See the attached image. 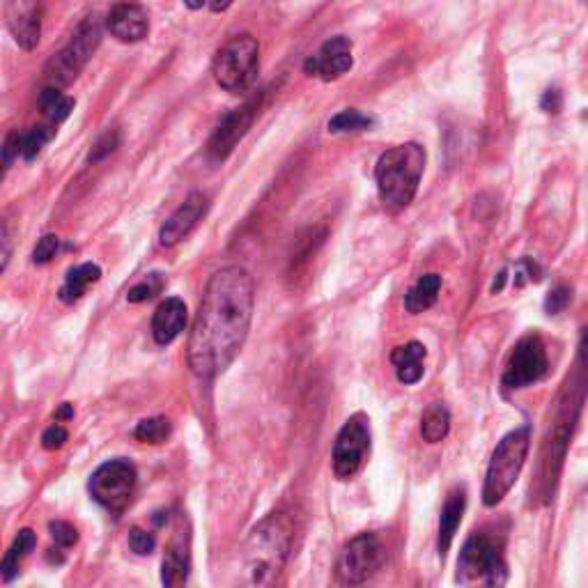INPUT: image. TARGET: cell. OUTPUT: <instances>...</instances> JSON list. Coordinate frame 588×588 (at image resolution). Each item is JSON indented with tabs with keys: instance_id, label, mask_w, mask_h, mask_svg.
<instances>
[{
	"instance_id": "1",
	"label": "cell",
	"mask_w": 588,
	"mask_h": 588,
	"mask_svg": "<svg viewBox=\"0 0 588 588\" xmlns=\"http://www.w3.org/2000/svg\"><path fill=\"white\" fill-rule=\"evenodd\" d=\"M255 306L253 276L230 265L214 272L189 336V366L203 379L226 373L249 336Z\"/></svg>"
},
{
	"instance_id": "2",
	"label": "cell",
	"mask_w": 588,
	"mask_h": 588,
	"mask_svg": "<svg viewBox=\"0 0 588 588\" xmlns=\"http://www.w3.org/2000/svg\"><path fill=\"white\" fill-rule=\"evenodd\" d=\"M425 170V150L419 143H405L384 152L377 161L375 180L379 200L389 212H402L412 205Z\"/></svg>"
},
{
	"instance_id": "3",
	"label": "cell",
	"mask_w": 588,
	"mask_h": 588,
	"mask_svg": "<svg viewBox=\"0 0 588 588\" xmlns=\"http://www.w3.org/2000/svg\"><path fill=\"white\" fill-rule=\"evenodd\" d=\"M292 547V526L283 515H269L251 531L244 545V572L249 584H272Z\"/></svg>"
},
{
	"instance_id": "4",
	"label": "cell",
	"mask_w": 588,
	"mask_h": 588,
	"mask_svg": "<svg viewBox=\"0 0 588 588\" xmlns=\"http://www.w3.org/2000/svg\"><path fill=\"white\" fill-rule=\"evenodd\" d=\"M531 448V430L522 425L499 441L494 448L490 467H487L485 485H483V504L494 508L506 499V494L513 490V485L520 478L526 455Z\"/></svg>"
},
{
	"instance_id": "5",
	"label": "cell",
	"mask_w": 588,
	"mask_h": 588,
	"mask_svg": "<svg viewBox=\"0 0 588 588\" xmlns=\"http://www.w3.org/2000/svg\"><path fill=\"white\" fill-rule=\"evenodd\" d=\"M508 577L504 559V545L490 533H474L464 543L458 559V582H481L487 586H501Z\"/></svg>"
},
{
	"instance_id": "6",
	"label": "cell",
	"mask_w": 588,
	"mask_h": 588,
	"mask_svg": "<svg viewBox=\"0 0 588 588\" xmlns=\"http://www.w3.org/2000/svg\"><path fill=\"white\" fill-rule=\"evenodd\" d=\"M260 67V44L253 35H237L216 51L212 74L228 92H244L255 81Z\"/></svg>"
},
{
	"instance_id": "7",
	"label": "cell",
	"mask_w": 588,
	"mask_h": 588,
	"mask_svg": "<svg viewBox=\"0 0 588 588\" xmlns=\"http://www.w3.org/2000/svg\"><path fill=\"white\" fill-rule=\"evenodd\" d=\"M99 42H102V26H99L95 17H88L76 28V33L67 42L65 49L58 51L51 58V63L46 65V85H51V88H65V85L72 83L81 74V69L88 65V60L97 51Z\"/></svg>"
},
{
	"instance_id": "8",
	"label": "cell",
	"mask_w": 588,
	"mask_h": 588,
	"mask_svg": "<svg viewBox=\"0 0 588 588\" xmlns=\"http://www.w3.org/2000/svg\"><path fill=\"white\" fill-rule=\"evenodd\" d=\"M136 467L129 460H108L90 478V494L99 506L122 513L136 490Z\"/></svg>"
},
{
	"instance_id": "9",
	"label": "cell",
	"mask_w": 588,
	"mask_h": 588,
	"mask_svg": "<svg viewBox=\"0 0 588 588\" xmlns=\"http://www.w3.org/2000/svg\"><path fill=\"white\" fill-rule=\"evenodd\" d=\"M386 552L379 538L373 533H361L343 547L336 563V577L340 584L357 586L368 582L370 577L382 570Z\"/></svg>"
},
{
	"instance_id": "10",
	"label": "cell",
	"mask_w": 588,
	"mask_h": 588,
	"mask_svg": "<svg viewBox=\"0 0 588 588\" xmlns=\"http://www.w3.org/2000/svg\"><path fill=\"white\" fill-rule=\"evenodd\" d=\"M370 453V425L363 414H354L340 428L334 444V474L340 481H350L361 471Z\"/></svg>"
},
{
	"instance_id": "11",
	"label": "cell",
	"mask_w": 588,
	"mask_h": 588,
	"mask_svg": "<svg viewBox=\"0 0 588 588\" xmlns=\"http://www.w3.org/2000/svg\"><path fill=\"white\" fill-rule=\"evenodd\" d=\"M549 361L543 340L538 336H524L520 343L515 345L513 354H510L506 373L501 377V384L508 391L526 389V386L540 382L547 375Z\"/></svg>"
},
{
	"instance_id": "12",
	"label": "cell",
	"mask_w": 588,
	"mask_h": 588,
	"mask_svg": "<svg viewBox=\"0 0 588 588\" xmlns=\"http://www.w3.org/2000/svg\"><path fill=\"white\" fill-rule=\"evenodd\" d=\"M255 111H258V104L246 102L223 115L219 127L214 129L210 143H207V157H210V161L221 164V161H226L230 157L237 143L249 134L255 120Z\"/></svg>"
},
{
	"instance_id": "13",
	"label": "cell",
	"mask_w": 588,
	"mask_h": 588,
	"mask_svg": "<svg viewBox=\"0 0 588 588\" xmlns=\"http://www.w3.org/2000/svg\"><path fill=\"white\" fill-rule=\"evenodd\" d=\"M42 0H7L5 23L23 51H33L42 40Z\"/></svg>"
},
{
	"instance_id": "14",
	"label": "cell",
	"mask_w": 588,
	"mask_h": 588,
	"mask_svg": "<svg viewBox=\"0 0 588 588\" xmlns=\"http://www.w3.org/2000/svg\"><path fill=\"white\" fill-rule=\"evenodd\" d=\"M210 210V198L203 191H193L187 196V200L177 207V212L161 226L159 232V244L161 246H177L182 239L191 235V230L198 226L200 219Z\"/></svg>"
},
{
	"instance_id": "15",
	"label": "cell",
	"mask_w": 588,
	"mask_h": 588,
	"mask_svg": "<svg viewBox=\"0 0 588 588\" xmlns=\"http://www.w3.org/2000/svg\"><path fill=\"white\" fill-rule=\"evenodd\" d=\"M352 42L347 37H334L304 63L308 76L322 81H336L352 69Z\"/></svg>"
},
{
	"instance_id": "16",
	"label": "cell",
	"mask_w": 588,
	"mask_h": 588,
	"mask_svg": "<svg viewBox=\"0 0 588 588\" xmlns=\"http://www.w3.org/2000/svg\"><path fill=\"white\" fill-rule=\"evenodd\" d=\"M108 30L115 40L125 44H136L147 37V30H150V19H147V12L141 3L136 0H122L108 12Z\"/></svg>"
},
{
	"instance_id": "17",
	"label": "cell",
	"mask_w": 588,
	"mask_h": 588,
	"mask_svg": "<svg viewBox=\"0 0 588 588\" xmlns=\"http://www.w3.org/2000/svg\"><path fill=\"white\" fill-rule=\"evenodd\" d=\"M184 327H187V304L177 297L161 301L152 317V336L157 345H170Z\"/></svg>"
},
{
	"instance_id": "18",
	"label": "cell",
	"mask_w": 588,
	"mask_h": 588,
	"mask_svg": "<svg viewBox=\"0 0 588 588\" xmlns=\"http://www.w3.org/2000/svg\"><path fill=\"white\" fill-rule=\"evenodd\" d=\"M464 508H467V494H464V490H453L451 494H448L446 504H444V508H441V515H439L437 547H439L441 559H444L446 552L453 545L455 533H458V529H460Z\"/></svg>"
},
{
	"instance_id": "19",
	"label": "cell",
	"mask_w": 588,
	"mask_h": 588,
	"mask_svg": "<svg viewBox=\"0 0 588 588\" xmlns=\"http://www.w3.org/2000/svg\"><path fill=\"white\" fill-rule=\"evenodd\" d=\"M191 556H189V538L182 533L170 543L168 552L161 563V582L166 586H182L189 582Z\"/></svg>"
},
{
	"instance_id": "20",
	"label": "cell",
	"mask_w": 588,
	"mask_h": 588,
	"mask_svg": "<svg viewBox=\"0 0 588 588\" xmlns=\"http://www.w3.org/2000/svg\"><path fill=\"white\" fill-rule=\"evenodd\" d=\"M423 359H425V347L421 343H412L396 347L391 352V363L396 366V375L402 384H416L423 377Z\"/></svg>"
},
{
	"instance_id": "21",
	"label": "cell",
	"mask_w": 588,
	"mask_h": 588,
	"mask_svg": "<svg viewBox=\"0 0 588 588\" xmlns=\"http://www.w3.org/2000/svg\"><path fill=\"white\" fill-rule=\"evenodd\" d=\"M439 290H441V276L439 274L421 276L419 281H416L405 294L407 313L419 315L423 311H428L430 306H435V301L439 297Z\"/></svg>"
},
{
	"instance_id": "22",
	"label": "cell",
	"mask_w": 588,
	"mask_h": 588,
	"mask_svg": "<svg viewBox=\"0 0 588 588\" xmlns=\"http://www.w3.org/2000/svg\"><path fill=\"white\" fill-rule=\"evenodd\" d=\"M99 278H102V269L92 265V262H85V265L69 269L65 285L60 288V294H58L60 301H65V304H74V301H79L85 294V290H88L92 283H97Z\"/></svg>"
},
{
	"instance_id": "23",
	"label": "cell",
	"mask_w": 588,
	"mask_h": 588,
	"mask_svg": "<svg viewBox=\"0 0 588 588\" xmlns=\"http://www.w3.org/2000/svg\"><path fill=\"white\" fill-rule=\"evenodd\" d=\"M35 545H37V538H35L33 531H30V529L19 531V536L14 538L12 547L7 549L5 559H3V566H0V572H3V582H12V579L19 575V568H21L23 559H26V556L33 552Z\"/></svg>"
},
{
	"instance_id": "24",
	"label": "cell",
	"mask_w": 588,
	"mask_h": 588,
	"mask_svg": "<svg viewBox=\"0 0 588 588\" xmlns=\"http://www.w3.org/2000/svg\"><path fill=\"white\" fill-rule=\"evenodd\" d=\"M448 430H451V414H448L446 405L441 402H432V405L423 412L421 419V437L428 444H439L444 441Z\"/></svg>"
},
{
	"instance_id": "25",
	"label": "cell",
	"mask_w": 588,
	"mask_h": 588,
	"mask_svg": "<svg viewBox=\"0 0 588 588\" xmlns=\"http://www.w3.org/2000/svg\"><path fill=\"white\" fill-rule=\"evenodd\" d=\"M40 108L51 125H58V122L67 120L69 113L74 111V99L67 97L65 92H60V88H51V85H46V88L40 92Z\"/></svg>"
},
{
	"instance_id": "26",
	"label": "cell",
	"mask_w": 588,
	"mask_h": 588,
	"mask_svg": "<svg viewBox=\"0 0 588 588\" xmlns=\"http://www.w3.org/2000/svg\"><path fill=\"white\" fill-rule=\"evenodd\" d=\"M373 125L375 120L370 115L347 108V111H340L329 120V131L331 134H357V131H366Z\"/></svg>"
},
{
	"instance_id": "27",
	"label": "cell",
	"mask_w": 588,
	"mask_h": 588,
	"mask_svg": "<svg viewBox=\"0 0 588 588\" xmlns=\"http://www.w3.org/2000/svg\"><path fill=\"white\" fill-rule=\"evenodd\" d=\"M173 432V425L164 416H154V419H145L136 425L134 437L143 444H164Z\"/></svg>"
},
{
	"instance_id": "28",
	"label": "cell",
	"mask_w": 588,
	"mask_h": 588,
	"mask_svg": "<svg viewBox=\"0 0 588 588\" xmlns=\"http://www.w3.org/2000/svg\"><path fill=\"white\" fill-rule=\"evenodd\" d=\"M53 134H56V129L51 125H40L26 131V134L21 136V157L26 161H33L37 154L42 152V147L51 141Z\"/></svg>"
},
{
	"instance_id": "29",
	"label": "cell",
	"mask_w": 588,
	"mask_h": 588,
	"mask_svg": "<svg viewBox=\"0 0 588 588\" xmlns=\"http://www.w3.org/2000/svg\"><path fill=\"white\" fill-rule=\"evenodd\" d=\"M161 290H164V278H161V274H150L145 281L136 283L134 288L127 292V301H131V304H143V301L157 297Z\"/></svg>"
},
{
	"instance_id": "30",
	"label": "cell",
	"mask_w": 588,
	"mask_h": 588,
	"mask_svg": "<svg viewBox=\"0 0 588 588\" xmlns=\"http://www.w3.org/2000/svg\"><path fill=\"white\" fill-rule=\"evenodd\" d=\"M49 531H51L53 543H56V547L60 549H69L79 543V531H76L69 522H51Z\"/></svg>"
},
{
	"instance_id": "31",
	"label": "cell",
	"mask_w": 588,
	"mask_h": 588,
	"mask_svg": "<svg viewBox=\"0 0 588 588\" xmlns=\"http://www.w3.org/2000/svg\"><path fill=\"white\" fill-rule=\"evenodd\" d=\"M118 145H120L118 131H106V134L95 143V147H92L88 161H90V164H97V161L106 159L108 154H113L115 150H118Z\"/></svg>"
},
{
	"instance_id": "32",
	"label": "cell",
	"mask_w": 588,
	"mask_h": 588,
	"mask_svg": "<svg viewBox=\"0 0 588 588\" xmlns=\"http://www.w3.org/2000/svg\"><path fill=\"white\" fill-rule=\"evenodd\" d=\"M129 547L134 554L147 556V554L154 552V547H157V538H154L152 533H147L136 526V529L129 531Z\"/></svg>"
},
{
	"instance_id": "33",
	"label": "cell",
	"mask_w": 588,
	"mask_h": 588,
	"mask_svg": "<svg viewBox=\"0 0 588 588\" xmlns=\"http://www.w3.org/2000/svg\"><path fill=\"white\" fill-rule=\"evenodd\" d=\"M58 249H60V239L56 235H44L35 246L33 262L35 265H46V262H51L53 258H56Z\"/></svg>"
},
{
	"instance_id": "34",
	"label": "cell",
	"mask_w": 588,
	"mask_h": 588,
	"mask_svg": "<svg viewBox=\"0 0 588 588\" xmlns=\"http://www.w3.org/2000/svg\"><path fill=\"white\" fill-rule=\"evenodd\" d=\"M570 297H572V292H570V288H566V285H556V288L547 294V299H545V311L549 313V315H559V313H563L568 308V304H570Z\"/></svg>"
},
{
	"instance_id": "35",
	"label": "cell",
	"mask_w": 588,
	"mask_h": 588,
	"mask_svg": "<svg viewBox=\"0 0 588 588\" xmlns=\"http://www.w3.org/2000/svg\"><path fill=\"white\" fill-rule=\"evenodd\" d=\"M21 136L19 131H12V134H7L5 143H3V168L5 173L12 168L14 159L21 157Z\"/></svg>"
},
{
	"instance_id": "36",
	"label": "cell",
	"mask_w": 588,
	"mask_h": 588,
	"mask_svg": "<svg viewBox=\"0 0 588 588\" xmlns=\"http://www.w3.org/2000/svg\"><path fill=\"white\" fill-rule=\"evenodd\" d=\"M69 439L67 430L63 428V425H51V428L44 430L42 435V446L46 448V451H58V448L65 446V441Z\"/></svg>"
},
{
	"instance_id": "37",
	"label": "cell",
	"mask_w": 588,
	"mask_h": 588,
	"mask_svg": "<svg viewBox=\"0 0 588 588\" xmlns=\"http://www.w3.org/2000/svg\"><path fill=\"white\" fill-rule=\"evenodd\" d=\"M543 108L547 113H556L561 108V95H559V90H549V92H545V97H543Z\"/></svg>"
},
{
	"instance_id": "38",
	"label": "cell",
	"mask_w": 588,
	"mask_h": 588,
	"mask_svg": "<svg viewBox=\"0 0 588 588\" xmlns=\"http://www.w3.org/2000/svg\"><path fill=\"white\" fill-rule=\"evenodd\" d=\"M0 242H3V272L7 269V262H10V228H7V223H3V237H0Z\"/></svg>"
},
{
	"instance_id": "39",
	"label": "cell",
	"mask_w": 588,
	"mask_h": 588,
	"mask_svg": "<svg viewBox=\"0 0 588 588\" xmlns=\"http://www.w3.org/2000/svg\"><path fill=\"white\" fill-rule=\"evenodd\" d=\"M69 419H74V405L65 402V405L56 412V421H69Z\"/></svg>"
},
{
	"instance_id": "40",
	"label": "cell",
	"mask_w": 588,
	"mask_h": 588,
	"mask_svg": "<svg viewBox=\"0 0 588 588\" xmlns=\"http://www.w3.org/2000/svg\"><path fill=\"white\" fill-rule=\"evenodd\" d=\"M232 3V0H216V3L212 5V10L214 12H219V10H226V7Z\"/></svg>"
},
{
	"instance_id": "41",
	"label": "cell",
	"mask_w": 588,
	"mask_h": 588,
	"mask_svg": "<svg viewBox=\"0 0 588 588\" xmlns=\"http://www.w3.org/2000/svg\"><path fill=\"white\" fill-rule=\"evenodd\" d=\"M184 3H187L191 10H198V7L205 5V0H184Z\"/></svg>"
}]
</instances>
